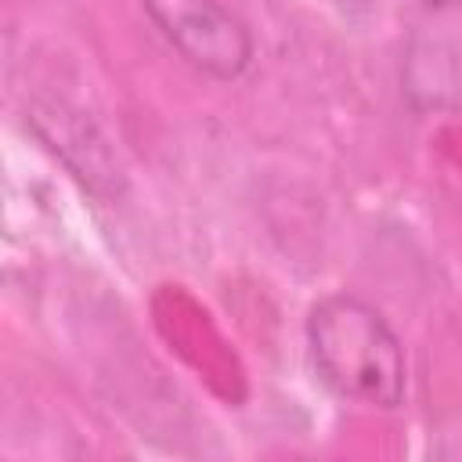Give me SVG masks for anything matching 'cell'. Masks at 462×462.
I'll use <instances>...</instances> for the list:
<instances>
[{"label":"cell","mask_w":462,"mask_h":462,"mask_svg":"<svg viewBox=\"0 0 462 462\" xmlns=\"http://www.w3.org/2000/svg\"><path fill=\"white\" fill-rule=\"evenodd\" d=\"M307 357L343 401L393 411L408 393V354L383 310L354 292L321 296L307 321Z\"/></svg>","instance_id":"1"},{"label":"cell","mask_w":462,"mask_h":462,"mask_svg":"<svg viewBox=\"0 0 462 462\" xmlns=\"http://www.w3.org/2000/svg\"><path fill=\"white\" fill-rule=\"evenodd\" d=\"M162 40L202 76L238 79L253 61L249 25L220 0H137Z\"/></svg>","instance_id":"2"},{"label":"cell","mask_w":462,"mask_h":462,"mask_svg":"<svg viewBox=\"0 0 462 462\" xmlns=\"http://www.w3.org/2000/svg\"><path fill=\"white\" fill-rule=\"evenodd\" d=\"M404 79L419 108H462V0L426 7L408 43Z\"/></svg>","instance_id":"3"},{"label":"cell","mask_w":462,"mask_h":462,"mask_svg":"<svg viewBox=\"0 0 462 462\" xmlns=\"http://www.w3.org/2000/svg\"><path fill=\"white\" fill-rule=\"evenodd\" d=\"M336 11H343V14H350V18H361V14H368L372 11V0H328Z\"/></svg>","instance_id":"4"}]
</instances>
